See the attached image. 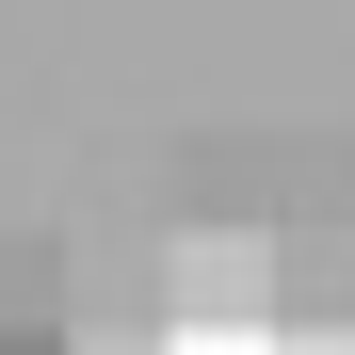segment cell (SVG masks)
<instances>
[{"instance_id": "1", "label": "cell", "mask_w": 355, "mask_h": 355, "mask_svg": "<svg viewBox=\"0 0 355 355\" xmlns=\"http://www.w3.org/2000/svg\"><path fill=\"white\" fill-rule=\"evenodd\" d=\"M162 307L194 323V339H210V323L243 339V323H259V243H243V226H226V243H178V259H162Z\"/></svg>"}, {"instance_id": "2", "label": "cell", "mask_w": 355, "mask_h": 355, "mask_svg": "<svg viewBox=\"0 0 355 355\" xmlns=\"http://www.w3.org/2000/svg\"><path fill=\"white\" fill-rule=\"evenodd\" d=\"M0 323H49V243H0Z\"/></svg>"}, {"instance_id": "3", "label": "cell", "mask_w": 355, "mask_h": 355, "mask_svg": "<svg viewBox=\"0 0 355 355\" xmlns=\"http://www.w3.org/2000/svg\"><path fill=\"white\" fill-rule=\"evenodd\" d=\"M0 355H65V323H0Z\"/></svg>"}]
</instances>
